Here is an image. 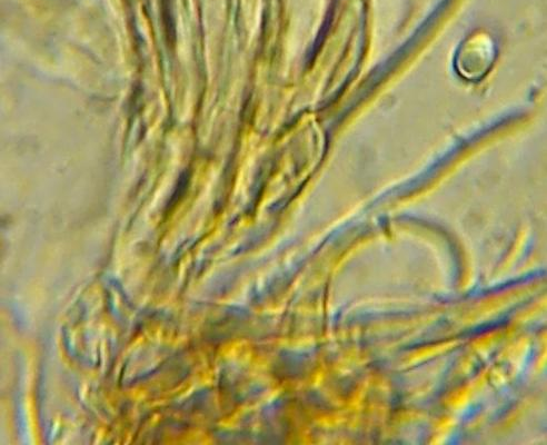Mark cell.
Listing matches in <instances>:
<instances>
[{
    "label": "cell",
    "mask_w": 547,
    "mask_h": 445,
    "mask_svg": "<svg viewBox=\"0 0 547 445\" xmlns=\"http://www.w3.org/2000/svg\"><path fill=\"white\" fill-rule=\"evenodd\" d=\"M494 45L490 38L479 36L467 41L456 59L457 71L465 78H481L494 61Z\"/></svg>",
    "instance_id": "obj_1"
}]
</instances>
